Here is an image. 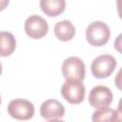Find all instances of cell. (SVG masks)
Instances as JSON below:
<instances>
[{
	"label": "cell",
	"mask_w": 122,
	"mask_h": 122,
	"mask_svg": "<svg viewBox=\"0 0 122 122\" xmlns=\"http://www.w3.org/2000/svg\"><path fill=\"white\" fill-rule=\"evenodd\" d=\"M110 36V28L102 21H94L86 29V39L93 47L104 46L108 43Z\"/></svg>",
	"instance_id": "1"
},
{
	"label": "cell",
	"mask_w": 122,
	"mask_h": 122,
	"mask_svg": "<svg viewBox=\"0 0 122 122\" xmlns=\"http://www.w3.org/2000/svg\"><path fill=\"white\" fill-rule=\"evenodd\" d=\"M116 59L110 54H101L93 59L91 64L92 74L95 78H107L116 67Z\"/></svg>",
	"instance_id": "2"
},
{
	"label": "cell",
	"mask_w": 122,
	"mask_h": 122,
	"mask_svg": "<svg viewBox=\"0 0 122 122\" xmlns=\"http://www.w3.org/2000/svg\"><path fill=\"white\" fill-rule=\"evenodd\" d=\"M85 86L82 81L67 79L61 87V94L71 104H80L85 99Z\"/></svg>",
	"instance_id": "3"
},
{
	"label": "cell",
	"mask_w": 122,
	"mask_h": 122,
	"mask_svg": "<svg viewBox=\"0 0 122 122\" xmlns=\"http://www.w3.org/2000/svg\"><path fill=\"white\" fill-rule=\"evenodd\" d=\"M9 114L20 121H26L30 119L34 114V106L27 99L17 98L11 100L8 105Z\"/></svg>",
	"instance_id": "4"
},
{
	"label": "cell",
	"mask_w": 122,
	"mask_h": 122,
	"mask_svg": "<svg viewBox=\"0 0 122 122\" xmlns=\"http://www.w3.org/2000/svg\"><path fill=\"white\" fill-rule=\"evenodd\" d=\"M86 67L84 62L76 56H70L66 58L62 64V74L64 78L75 79L83 81L85 78Z\"/></svg>",
	"instance_id": "5"
},
{
	"label": "cell",
	"mask_w": 122,
	"mask_h": 122,
	"mask_svg": "<svg viewBox=\"0 0 122 122\" xmlns=\"http://www.w3.org/2000/svg\"><path fill=\"white\" fill-rule=\"evenodd\" d=\"M24 29L27 35L30 38L41 39L48 33L49 25L43 17H41L40 15L33 14L26 19Z\"/></svg>",
	"instance_id": "6"
},
{
	"label": "cell",
	"mask_w": 122,
	"mask_h": 122,
	"mask_svg": "<svg viewBox=\"0 0 122 122\" xmlns=\"http://www.w3.org/2000/svg\"><path fill=\"white\" fill-rule=\"evenodd\" d=\"M88 99L92 107L97 110L105 109L112 102V92L106 86H95L91 90Z\"/></svg>",
	"instance_id": "7"
},
{
	"label": "cell",
	"mask_w": 122,
	"mask_h": 122,
	"mask_svg": "<svg viewBox=\"0 0 122 122\" xmlns=\"http://www.w3.org/2000/svg\"><path fill=\"white\" fill-rule=\"evenodd\" d=\"M40 114L44 119H57L65 114V108L62 103L55 99H48L40 106Z\"/></svg>",
	"instance_id": "8"
},
{
	"label": "cell",
	"mask_w": 122,
	"mask_h": 122,
	"mask_svg": "<svg viewBox=\"0 0 122 122\" xmlns=\"http://www.w3.org/2000/svg\"><path fill=\"white\" fill-rule=\"evenodd\" d=\"M92 122H121L120 109L113 110L112 108H105L97 110L92 113Z\"/></svg>",
	"instance_id": "9"
},
{
	"label": "cell",
	"mask_w": 122,
	"mask_h": 122,
	"mask_svg": "<svg viewBox=\"0 0 122 122\" xmlns=\"http://www.w3.org/2000/svg\"><path fill=\"white\" fill-rule=\"evenodd\" d=\"M54 34L57 39L61 41H70L75 34V29L72 23L69 20H62L55 24Z\"/></svg>",
	"instance_id": "10"
},
{
	"label": "cell",
	"mask_w": 122,
	"mask_h": 122,
	"mask_svg": "<svg viewBox=\"0 0 122 122\" xmlns=\"http://www.w3.org/2000/svg\"><path fill=\"white\" fill-rule=\"evenodd\" d=\"M39 5L46 15L55 17L65 10L66 2L64 0H41Z\"/></svg>",
	"instance_id": "11"
},
{
	"label": "cell",
	"mask_w": 122,
	"mask_h": 122,
	"mask_svg": "<svg viewBox=\"0 0 122 122\" xmlns=\"http://www.w3.org/2000/svg\"><path fill=\"white\" fill-rule=\"evenodd\" d=\"M16 49V40L12 33L0 31V56H10Z\"/></svg>",
	"instance_id": "12"
},
{
	"label": "cell",
	"mask_w": 122,
	"mask_h": 122,
	"mask_svg": "<svg viewBox=\"0 0 122 122\" xmlns=\"http://www.w3.org/2000/svg\"><path fill=\"white\" fill-rule=\"evenodd\" d=\"M9 4H10L9 0H0V11L5 10Z\"/></svg>",
	"instance_id": "13"
},
{
	"label": "cell",
	"mask_w": 122,
	"mask_h": 122,
	"mask_svg": "<svg viewBox=\"0 0 122 122\" xmlns=\"http://www.w3.org/2000/svg\"><path fill=\"white\" fill-rule=\"evenodd\" d=\"M48 122H65V121L59 120V119H51V120H49Z\"/></svg>",
	"instance_id": "14"
},
{
	"label": "cell",
	"mask_w": 122,
	"mask_h": 122,
	"mask_svg": "<svg viewBox=\"0 0 122 122\" xmlns=\"http://www.w3.org/2000/svg\"><path fill=\"white\" fill-rule=\"evenodd\" d=\"M1 73H2V64L0 62V75H1Z\"/></svg>",
	"instance_id": "15"
},
{
	"label": "cell",
	"mask_w": 122,
	"mask_h": 122,
	"mask_svg": "<svg viewBox=\"0 0 122 122\" xmlns=\"http://www.w3.org/2000/svg\"><path fill=\"white\" fill-rule=\"evenodd\" d=\"M0 104H1V96H0Z\"/></svg>",
	"instance_id": "16"
}]
</instances>
